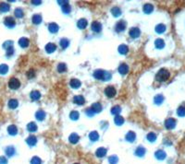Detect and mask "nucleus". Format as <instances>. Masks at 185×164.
<instances>
[{
  "instance_id": "23",
  "label": "nucleus",
  "mask_w": 185,
  "mask_h": 164,
  "mask_svg": "<svg viewBox=\"0 0 185 164\" xmlns=\"http://www.w3.org/2000/svg\"><path fill=\"white\" fill-rule=\"evenodd\" d=\"M153 10H154V7H153V5L145 4L144 6H143V11H144L145 13L149 14V13H151Z\"/></svg>"
},
{
  "instance_id": "10",
  "label": "nucleus",
  "mask_w": 185,
  "mask_h": 164,
  "mask_svg": "<svg viewBox=\"0 0 185 164\" xmlns=\"http://www.w3.org/2000/svg\"><path fill=\"white\" fill-rule=\"evenodd\" d=\"M73 101L78 105H82L85 102V100H84V98L82 95H79V96H75L73 98Z\"/></svg>"
},
{
  "instance_id": "44",
  "label": "nucleus",
  "mask_w": 185,
  "mask_h": 164,
  "mask_svg": "<svg viewBox=\"0 0 185 164\" xmlns=\"http://www.w3.org/2000/svg\"><path fill=\"white\" fill-rule=\"evenodd\" d=\"M111 12H112V14L115 16V17H119V16L121 14V11L119 7H113L112 10H111Z\"/></svg>"
},
{
  "instance_id": "3",
  "label": "nucleus",
  "mask_w": 185,
  "mask_h": 164,
  "mask_svg": "<svg viewBox=\"0 0 185 164\" xmlns=\"http://www.w3.org/2000/svg\"><path fill=\"white\" fill-rule=\"evenodd\" d=\"M20 86V82L18 79L16 77H12V79H9V87L10 88L11 90H17L19 89Z\"/></svg>"
},
{
  "instance_id": "25",
  "label": "nucleus",
  "mask_w": 185,
  "mask_h": 164,
  "mask_svg": "<svg viewBox=\"0 0 185 164\" xmlns=\"http://www.w3.org/2000/svg\"><path fill=\"white\" fill-rule=\"evenodd\" d=\"M135 154H136L138 157H143L144 154H145V149L143 147H139L137 148L136 149V152H135Z\"/></svg>"
},
{
  "instance_id": "43",
  "label": "nucleus",
  "mask_w": 185,
  "mask_h": 164,
  "mask_svg": "<svg viewBox=\"0 0 185 164\" xmlns=\"http://www.w3.org/2000/svg\"><path fill=\"white\" fill-rule=\"evenodd\" d=\"M120 111L121 109L119 106H114V107L112 108V110H111V113H112L113 114H115V115H119Z\"/></svg>"
},
{
  "instance_id": "41",
  "label": "nucleus",
  "mask_w": 185,
  "mask_h": 164,
  "mask_svg": "<svg viewBox=\"0 0 185 164\" xmlns=\"http://www.w3.org/2000/svg\"><path fill=\"white\" fill-rule=\"evenodd\" d=\"M146 137H147V139L149 140L150 142H154V141H156V139H157V135L155 133H149Z\"/></svg>"
},
{
  "instance_id": "13",
  "label": "nucleus",
  "mask_w": 185,
  "mask_h": 164,
  "mask_svg": "<svg viewBox=\"0 0 185 164\" xmlns=\"http://www.w3.org/2000/svg\"><path fill=\"white\" fill-rule=\"evenodd\" d=\"M96 156L98 158H103L106 156V149H105V148H99V149L96 150Z\"/></svg>"
},
{
  "instance_id": "40",
  "label": "nucleus",
  "mask_w": 185,
  "mask_h": 164,
  "mask_svg": "<svg viewBox=\"0 0 185 164\" xmlns=\"http://www.w3.org/2000/svg\"><path fill=\"white\" fill-rule=\"evenodd\" d=\"M177 114L179 116H185V107L184 106H180L177 110Z\"/></svg>"
},
{
  "instance_id": "52",
  "label": "nucleus",
  "mask_w": 185,
  "mask_h": 164,
  "mask_svg": "<svg viewBox=\"0 0 185 164\" xmlns=\"http://www.w3.org/2000/svg\"><path fill=\"white\" fill-rule=\"evenodd\" d=\"M3 46H4L5 49H7L9 47L13 46V42H11V41H7V42H6L4 44H3Z\"/></svg>"
},
{
  "instance_id": "42",
  "label": "nucleus",
  "mask_w": 185,
  "mask_h": 164,
  "mask_svg": "<svg viewBox=\"0 0 185 164\" xmlns=\"http://www.w3.org/2000/svg\"><path fill=\"white\" fill-rule=\"evenodd\" d=\"M57 70H58V72H65L67 70V66L64 63H60L58 66H57Z\"/></svg>"
},
{
  "instance_id": "4",
  "label": "nucleus",
  "mask_w": 185,
  "mask_h": 164,
  "mask_svg": "<svg viewBox=\"0 0 185 164\" xmlns=\"http://www.w3.org/2000/svg\"><path fill=\"white\" fill-rule=\"evenodd\" d=\"M117 93V90L115 89L114 87L112 86H108V87L106 88V90H105V94L108 97V98H113V97L116 95Z\"/></svg>"
},
{
  "instance_id": "35",
  "label": "nucleus",
  "mask_w": 185,
  "mask_h": 164,
  "mask_svg": "<svg viewBox=\"0 0 185 164\" xmlns=\"http://www.w3.org/2000/svg\"><path fill=\"white\" fill-rule=\"evenodd\" d=\"M166 31V26L164 24H158L156 27V31L157 33H163Z\"/></svg>"
},
{
  "instance_id": "5",
  "label": "nucleus",
  "mask_w": 185,
  "mask_h": 164,
  "mask_svg": "<svg viewBox=\"0 0 185 164\" xmlns=\"http://www.w3.org/2000/svg\"><path fill=\"white\" fill-rule=\"evenodd\" d=\"M165 126L167 129L171 130L176 126V120L174 118H168L167 120H166L165 122Z\"/></svg>"
},
{
  "instance_id": "9",
  "label": "nucleus",
  "mask_w": 185,
  "mask_h": 164,
  "mask_svg": "<svg viewBox=\"0 0 185 164\" xmlns=\"http://www.w3.org/2000/svg\"><path fill=\"white\" fill-rule=\"evenodd\" d=\"M92 30L95 32H99L102 30V25L98 21H94L92 23Z\"/></svg>"
},
{
  "instance_id": "26",
  "label": "nucleus",
  "mask_w": 185,
  "mask_h": 164,
  "mask_svg": "<svg viewBox=\"0 0 185 164\" xmlns=\"http://www.w3.org/2000/svg\"><path fill=\"white\" fill-rule=\"evenodd\" d=\"M9 8H10V7L7 3H1L0 4V11L1 12H7L9 10Z\"/></svg>"
},
{
  "instance_id": "47",
  "label": "nucleus",
  "mask_w": 185,
  "mask_h": 164,
  "mask_svg": "<svg viewBox=\"0 0 185 164\" xmlns=\"http://www.w3.org/2000/svg\"><path fill=\"white\" fill-rule=\"evenodd\" d=\"M31 163L32 164H41L42 163V160H41V159L38 157H33L31 160Z\"/></svg>"
},
{
  "instance_id": "2",
  "label": "nucleus",
  "mask_w": 185,
  "mask_h": 164,
  "mask_svg": "<svg viewBox=\"0 0 185 164\" xmlns=\"http://www.w3.org/2000/svg\"><path fill=\"white\" fill-rule=\"evenodd\" d=\"M169 77V72L167 69H160L156 76V79L159 82H164Z\"/></svg>"
},
{
  "instance_id": "18",
  "label": "nucleus",
  "mask_w": 185,
  "mask_h": 164,
  "mask_svg": "<svg viewBox=\"0 0 185 164\" xmlns=\"http://www.w3.org/2000/svg\"><path fill=\"white\" fill-rule=\"evenodd\" d=\"M26 142L28 143L30 146H34V145L36 144V142H37V138L33 136H30L26 139Z\"/></svg>"
},
{
  "instance_id": "46",
  "label": "nucleus",
  "mask_w": 185,
  "mask_h": 164,
  "mask_svg": "<svg viewBox=\"0 0 185 164\" xmlns=\"http://www.w3.org/2000/svg\"><path fill=\"white\" fill-rule=\"evenodd\" d=\"M108 161L110 164H116L118 162V157L117 156H110V157L108 158Z\"/></svg>"
},
{
  "instance_id": "55",
  "label": "nucleus",
  "mask_w": 185,
  "mask_h": 164,
  "mask_svg": "<svg viewBox=\"0 0 185 164\" xmlns=\"http://www.w3.org/2000/svg\"><path fill=\"white\" fill-rule=\"evenodd\" d=\"M86 113H87V114H88L89 116H92V115H94V114H95V112H94V111H92L91 108L87 110V111H86Z\"/></svg>"
},
{
  "instance_id": "36",
  "label": "nucleus",
  "mask_w": 185,
  "mask_h": 164,
  "mask_svg": "<svg viewBox=\"0 0 185 164\" xmlns=\"http://www.w3.org/2000/svg\"><path fill=\"white\" fill-rule=\"evenodd\" d=\"M41 21H42V17H41V15H34L33 17V22L34 23V24H40L41 23Z\"/></svg>"
},
{
  "instance_id": "15",
  "label": "nucleus",
  "mask_w": 185,
  "mask_h": 164,
  "mask_svg": "<svg viewBox=\"0 0 185 164\" xmlns=\"http://www.w3.org/2000/svg\"><path fill=\"white\" fill-rule=\"evenodd\" d=\"M56 48H57V46H56V44H52V42H50V44H48L47 45L45 46V51L47 53H49V54H51V53L55 52Z\"/></svg>"
},
{
  "instance_id": "53",
  "label": "nucleus",
  "mask_w": 185,
  "mask_h": 164,
  "mask_svg": "<svg viewBox=\"0 0 185 164\" xmlns=\"http://www.w3.org/2000/svg\"><path fill=\"white\" fill-rule=\"evenodd\" d=\"M27 76H28V77L29 79H33V77H34V75H35V73H34V71H33V69H31V70H29L28 72H27Z\"/></svg>"
},
{
  "instance_id": "20",
  "label": "nucleus",
  "mask_w": 185,
  "mask_h": 164,
  "mask_svg": "<svg viewBox=\"0 0 185 164\" xmlns=\"http://www.w3.org/2000/svg\"><path fill=\"white\" fill-rule=\"evenodd\" d=\"M29 40L27 39V38H21V39H20V41H19V44H20V46H21L22 48H26L27 46L29 45Z\"/></svg>"
},
{
  "instance_id": "7",
  "label": "nucleus",
  "mask_w": 185,
  "mask_h": 164,
  "mask_svg": "<svg viewBox=\"0 0 185 164\" xmlns=\"http://www.w3.org/2000/svg\"><path fill=\"white\" fill-rule=\"evenodd\" d=\"M129 33H130V36L132 38H137L140 36V30H139L138 28H136V27H134V28H132L130 30V31H129Z\"/></svg>"
},
{
  "instance_id": "6",
  "label": "nucleus",
  "mask_w": 185,
  "mask_h": 164,
  "mask_svg": "<svg viewBox=\"0 0 185 164\" xmlns=\"http://www.w3.org/2000/svg\"><path fill=\"white\" fill-rule=\"evenodd\" d=\"M5 25L6 26H7L9 28H12V27L15 26L16 22H15V20H14L12 17H7L6 19H5V21H4Z\"/></svg>"
},
{
  "instance_id": "49",
  "label": "nucleus",
  "mask_w": 185,
  "mask_h": 164,
  "mask_svg": "<svg viewBox=\"0 0 185 164\" xmlns=\"http://www.w3.org/2000/svg\"><path fill=\"white\" fill-rule=\"evenodd\" d=\"M15 16L17 18H22L23 17V11L20 8H17L15 10Z\"/></svg>"
},
{
  "instance_id": "11",
  "label": "nucleus",
  "mask_w": 185,
  "mask_h": 164,
  "mask_svg": "<svg viewBox=\"0 0 185 164\" xmlns=\"http://www.w3.org/2000/svg\"><path fill=\"white\" fill-rule=\"evenodd\" d=\"M129 71V66L126 65V64H121L119 67V72L120 73L121 75H125L127 74Z\"/></svg>"
},
{
  "instance_id": "33",
  "label": "nucleus",
  "mask_w": 185,
  "mask_h": 164,
  "mask_svg": "<svg viewBox=\"0 0 185 164\" xmlns=\"http://www.w3.org/2000/svg\"><path fill=\"white\" fill-rule=\"evenodd\" d=\"M6 153L9 157H12L15 154V149L13 147H7L6 149Z\"/></svg>"
},
{
  "instance_id": "38",
  "label": "nucleus",
  "mask_w": 185,
  "mask_h": 164,
  "mask_svg": "<svg viewBox=\"0 0 185 164\" xmlns=\"http://www.w3.org/2000/svg\"><path fill=\"white\" fill-rule=\"evenodd\" d=\"M124 123V119L121 117L120 115H116V117H115V124L118 125H122Z\"/></svg>"
},
{
  "instance_id": "24",
  "label": "nucleus",
  "mask_w": 185,
  "mask_h": 164,
  "mask_svg": "<svg viewBox=\"0 0 185 164\" xmlns=\"http://www.w3.org/2000/svg\"><path fill=\"white\" fill-rule=\"evenodd\" d=\"M48 29L50 32L55 33L58 31V26H57V24H56V23H51V24L48 25Z\"/></svg>"
},
{
  "instance_id": "29",
  "label": "nucleus",
  "mask_w": 185,
  "mask_h": 164,
  "mask_svg": "<svg viewBox=\"0 0 185 164\" xmlns=\"http://www.w3.org/2000/svg\"><path fill=\"white\" fill-rule=\"evenodd\" d=\"M129 51V48L127 45H124V44H122V45H120L119 47V52L120 53L121 55H126L127 53H128Z\"/></svg>"
},
{
  "instance_id": "17",
  "label": "nucleus",
  "mask_w": 185,
  "mask_h": 164,
  "mask_svg": "<svg viewBox=\"0 0 185 164\" xmlns=\"http://www.w3.org/2000/svg\"><path fill=\"white\" fill-rule=\"evenodd\" d=\"M70 84H71V87L74 88V89H78V88L81 87V81H80L79 79H71Z\"/></svg>"
},
{
  "instance_id": "30",
  "label": "nucleus",
  "mask_w": 185,
  "mask_h": 164,
  "mask_svg": "<svg viewBox=\"0 0 185 164\" xmlns=\"http://www.w3.org/2000/svg\"><path fill=\"white\" fill-rule=\"evenodd\" d=\"M18 101L17 100H15V99H12V100H10V101H9V108H11V109H15V108L18 107Z\"/></svg>"
},
{
  "instance_id": "22",
  "label": "nucleus",
  "mask_w": 185,
  "mask_h": 164,
  "mask_svg": "<svg viewBox=\"0 0 185 164\" xmlns=\"http://www.w3.org/2000/svg\"><path fill=\"white\" fill-rule=\"evenodd\" d=\"M87 24H88V23H87V20H86L85 19H81L77 23L78 27H79L80 29H85Z\"/></svg>"
},
{
  "instance_id": "14",
  "label": "nucleus",
  "mask_w": 185,
  "mask_h": 164,
  "mask_svg": "<svg viewBox=\"0 0 185 164\" xmlns=\"http://www.w3.org/2000/svg\"><path fill=\"white\" fill-rule=\"evenodd\" d=\"M7 131H9V134L11 135V136H15V135H17V133H18V129H17L16 125H9V128H7Z\"/></svg>"
},
{
  "instance_id": "48",
  "label": "nucleus",
  "mask_w": 185,
  "mask_h": 164,
  "mask_svg": "<svg viewBox=\"0 0 185 164\" xmlns=\"http://www.w3.org/2000/svg\"><path fill=\"white\" fill-rule=\"evenodd\" d=\"M71 118L72 119V120H77V119L79 118V113L76 112V111H72V112L71 113Z\"/></svg>"
},
{
  "instance_id": "27",
  "label": "nucleus",
  "mask_w": 185,
  "mask_h": 164,
  "mask_svg": "<svg viewBox=\"0 0 185 164\" xmlns=\"http://www.w3.org/2000/svg\"><path fill=\"white\" fill-rule=\"evenodd\" d=\"M36 116V119L39 121H42L44 119V117H45V113L44 112V111H38L37 113H36L35 114Z\"/></svg>"
},
{
  "instance_id": "28",
  "label": "nucleus",
  "mask_w": 185,
  "mask_h": 164,
  "mask_svg": "<svg viewBox=\"0 0 185 164\" xmlns=\"http://www.w3.org/2000/svg\"><path fill=\"white\" fill-rule=\"evenodd\" d=\"M79 141V136L77 134H71L70 136V142H71L72 144H76Z\"/></svg>"
},
{
  "instance_id": "1",
  "label": "nucleus",
  "mask_w": 185,
  "mask_h": 164,
  "mask_svg": "<svg viewBox=\"0 0 185 164\" xmlns=\"http://www.w3.org/2000/svg\"><path fill=\"white\" fill-rule=\"evenodd\" d=\"M94 76H95V79H101V80H107V79H111V74L110 73L106 72V71H104V70H96L95 73H94Z\"/></svg>"
},
{
  "instance_id": "19",
  "label": "nucleus",
  "mask_w": 185,
  "mask_h": 164,
  "mask_svg": "<svg viewBox=\"0 0 185 164\" xmlns=\"http://www.w3.org/2000/svg\"><path fill=\"white\" fill-rule=\"evenodd\" d=\"M155 45L157 49H162L165 47V42H164L162 39H157L156 42H155Z\"/></svg>"
},
{
  "instance_id": "50",
  "label": "nucleus",
  "mask_w": 185,
  "mask_h": 164,
  "mask_svg": "<svg viewBox=\"0 0 185 164\" xmlns=\"http://www.w3.org/2000/svg\"><path fill=\"white\" fill-rule=\"evenodd\" d=\"M70 11H71V6H70V4H68V3L64 4V6H63V12L68 13Z\"/></svg>"
},
{
  "instance_id": "37",
  "label": "nucleus",
  "mask_w": 185,
  "mask_h": 164,
  "mask_svg": "<svg viewBox=\"0 0 185 164\" xmlns=\"http://www.w3.org/2000/svg\"><path fill=\"white\" fill-rule=\"evenodd\" d=\"M40 97H41V94H40V92L37 91V90H35V91H33L31 93V98L33 99V100H34V101H37V100H39Z\"/></svg>"
},
{
  "instance_id": "39",
  "label": "nucleus",
  "mask_w": 185,
  "mask_h": 164,
  "mask_svg": "<svg viewBox=\"0 0 185 164\" xmlns=\"http://www.w3.org/2000/svg\"><path fill=\"white\" fill-rule=\"evenodd\" d=\"M7 70H9V66H7V65H4V64H3V65L0 66V74L1 75L7 74Z\"/></svg>"
},
{
  "instance_id": "8",
  "label": "nucleus",
  "mask_w": 185,
  "mask_h": 164,
  "mask_svg": "<svg viewBox=\"0 0 185 164\" xmlns=\"http://www.w3.org/2000/svg\"><path fill=\"white\" fill-rule=\"evenodd\" d=\"M126 28V23L124 21H122V20H120V21H119L116 24V31H118V32H120V31H124Z\"/></svg>"
},
{
  "instance_id": "45",
  "label": "nucleus",
  "mask_w": 185,
  "mask_h": 164,
  "mask_svg": "<svg viewBox=\"0 0 185 164\" xmlns=\"http://www.w3.org/2000/svg\"><path fill=\"white\" fill-rule=\"evenodd\" d=\"M68 44H70V42H68L67 39H62L61 41H60V45H61V47L63 49L67 48L68 46Z\"/></svg>"
},
{
  "instance_id": "21",
  "label": "nucleus",
  "mask_w": 185,
  "mask_h": 164,
  "mask_svg": "<svg viewBox=\"0 0 185 164\" xmlns=\"http://www.w3.org/2000/svg\"><path fill=\"white\" fill-rule=\"evenodd\" d=\"M91 109L95 112V113H99V112H101V110H102V106H101V104L100 103H98V102H96V103H94V104L92 105V108Z\"/></svg>"
},
{
  "instance_id": "32",
  "label": "nucleus",
  "mask_w": 185,
  "mask_h": 164,
  "mask_svg": "<svg viewBox=\"0 0 185 164\" xmlns=\"http://www.w3.org/2000/svg\"><path fill=\"white\" fill-rule=\"evenodd\" d=\"M89 136H90V139L92 140V141H96V140H98V138H99V135H98V133H97L96 131L91 132Z\"/></svg>"
},
{
  "instance_id": "31",
  "label": "nucleus",
  "mask_w": 185,
  "mask_h": 164,
  "mask_svg": "<svg viewBox=\"0 0 185 164\" xmlns=\"http://www.w3.org/2000/svg\"><path fill=\"white\" fill-rule=\"evenodd\" d=\"M27 128H28V130L30 132H34L37 130V125H36L33 122H32V123H30V124H28Z\"/></svg>"
},
{
  "instance_id": "54",
  "label": "nucleus",
  "mask_w": 185,
  "mask_h": 164,
  "mask_svg": "<svg viewBox=\"0 0 185 164\" xmlns=\"http://www.w3.org/2000/svg\"><path fill=\"white\" fill-rule=\"evenodd\" d=\"M7 160L5 157H0V164H7Z\"/></svg>"
},
{
  "instance_id": "34",
  "label": "nucleus",
  "mask_w": 185,
  "mask_h": 164,
  "mask_svg": "<svg viewBox=\"0 0 185 164\" xmlns=\"http://www.w3.org/2000/svg\"><path fill=\"white\" fill-rule=\"evenodd\" d=\"M164 101V97L162 95H157L155 97V103L157 105H160Z\"/></svg>"
},
{
  "instance_id": "56",
  "label": "nucleus",
  "mask_w": 185,
  "mask_h": 164,
  "mask_svg": "<svg viewBox=\"0 0 185 164\" xmlns=\"http://www.w3.org/2000/svg\"><path fill=\"white\" fill-rule=\"evenodd\" d=\"M75 164H78V163H75Z\"/></svg>"
},
{
  "instance_id": "51",
  "label": "nucleus",
  "mask_w": 185,
  "mask_h": 164,
  "mask_svg": "<svg viewBox=\"0 0 185 164\" xmlns=\"http://www.w3.org/2000/svg\"><path fill=\"white\" fill-rule=\"evenodd\" d=\"M6 50H7V56H10V55H13V53H14L13 46H11V47H9V48L6 49Z\"/></svg>"
},
{
  "instance_id": "12",
  "label": "nucleus",
  "mask_w": 185,
  "mask_h": 164,
  "mask_svg": "<svg viewBox=\"0 0 185 164\" xmlns=\"http://www.w3.org/2000/svg\"><path fill=\"white\" fill-rule=\"evenodd\" d=\"M155 156H156V158H157V160H165L167 155H166L165 151L157 150V152H156V154H155Z\"/></svg>"
},
{
  "instance_id": "16",
  "label": "nucleus",
  "mask_w": 185,
  "mask_h": 164,
  "mask_svg": "<svg viewBox=\"0 0 185 164\" xmlns=\"http://www.w3.org/2000/svg\"><path fill=\"white\" fill-rule=\"evenodd\" d=\"M135 138H136V135H135L134 132H129L128 134H127V136H126V139L128 140L129 142H133L135 140Z\"/></svg>"
}]
</instances>
